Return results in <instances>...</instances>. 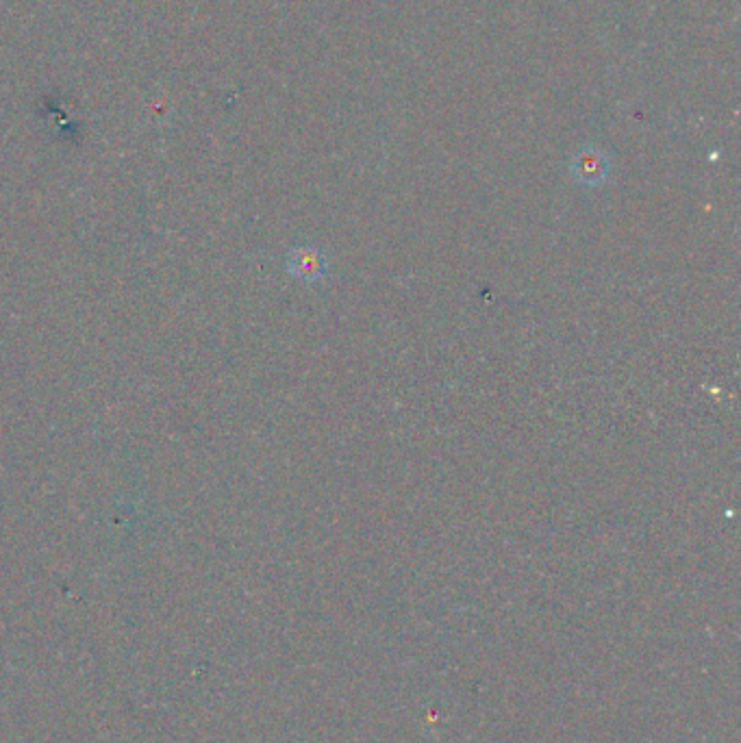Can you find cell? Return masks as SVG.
<instances>
[{"instance_id":"7a4b0ae2","label":"cell","mask_w":741,"mask_h":743,"mask_svg":"<svg viewBox=\"0 0 741 743\" xmlns=\"http://www.w3.org/2000/svg\"><path fill=\"white\" fill-rule=\"evenodd\" d=\"M287 270H290V274H294L300 281L316 283L326 272V259L318 248L300 246V248H294L290 257H287Z\"/></svg>"},{"instance_id":"6da1fadb","label":"cell","mask_w":741,"mask_h":743,"mask_svg":"<svg viewBox=\"0 0 741 743\" xmlns=\"http://www.w3.org/2000/svg\"><path fill=\"white\" fill-rule=\"evenodd\" d=\"M570 170L572 176L583 185H600L607 181L611 163L609 157L602 153L596 146H583L581 150H576V155L570 161Z\"/></svg>"}]
</instances>
